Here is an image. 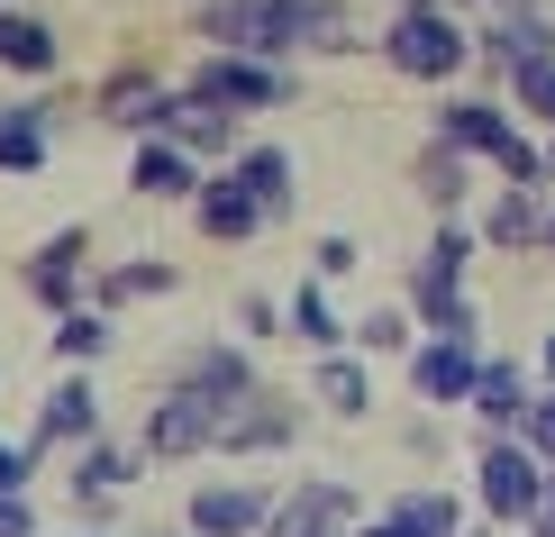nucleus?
<instances>
[{"instance_id":"a19ab883","label":"nucleus","mask_w":555,"mask_h":537,"mask_svg":"<svg viewBox=\"0 0 555 537\" xmlns=\"http://www.w3.org/2000/svg\"><path fill=\"white\" fill-rule=\"evenodd\" d=\"M447 10H492L501 18V10H519V0H447Z\"/></svg>"},{"instance_id":"412c9836","label":"nucleus","mask_w":555,"mask_h":537,"mask_svg":"<svg viewBox=\"0 0 555 537\" xmlns=\"http://www.w3.org/2000/svg\"><path fill=\"white\" fill-rule=\"evenodd\" d=\"M165 137L201 165V155H228V146H237V119L210 110V101H192V91H173V128H165Z\"/></svg>"},{"instance_id":"79ce46f5","label":"nucleus","mask_w":555,"mask_h":537,"mask_svg":"<svg viewBox=\"0 0 555 537\" xmlns=\"http://www.w3.org/2000/svg\"><path fill=\"white\" fill-rule=\"evenodd\" d=\"M410 10H447V0H391V18H410Z\"/></svg>"},{"instance_id":"6e6552de","label":"nucleus","mask_w":555,"mask_h":537,"mask_svg":"<svg viewBox=\"0 0 555 537\" xmlns=\"http://www.w3.org/2000/svg\"><path fill=\"white\" fill-rule=\"evenodd\" d=\"M364 528V501L346 493V483H300V493L273 501L264 537H356Z\"/></svg>"},{"instance_id":"37998d69","label":"nucleus","mask_w":555,"mask_h":537,"mask_svg":"<svg viewBox=\"0 0 555 537\" xmlns=\"http://www.w3.org/2000/svg\"><path fill=\"white\" fill-rule=\"evenodd\" d=\"M528 537H555V510H538V528H528Z\"/></svg>"},{"instance_id":"7ed1b4c3","label":"nucleus","mask_w":555,"mask_h":537,"mask_svg":"<svg viewBox=\"0 0 555 537\" xmlns=\"http://www.w3.org/2000/svg\"><path fill=\"white\" fill-rule=\"evenodd\" d=\"M201 37L219 55L283 64V55H300V0H201Z\"/></svg>"},{"instance_id":"1a4fd4ad","label":"nucleus","mask_w":555,"mask_h":537,"mask_svg":"<svg viewBox=\"0 0 555 537\" xmlns=\"http://www.w3.org/2000/svg\"><path fill=\"white\" fill-rule=\"evenodd\" d=\"M474 383H482V346H410V392H420L428 410H474Z\"/></svg>"},{"instance_id":"a18cd8bd","label":"nucleus","mask_w":555,"mask_h":537,"mask_svg":"<svg viewBox=\"0 0 555 537\" xmlns=\"http://www.w3.org/2000/svg\"><path fill=\"white\" fill-rule=\"evenodd\" d=\"M546 255H555V219H546Z\"/></svg>"},{"instance_id":"a878e982","label":"nucleus","mask_w":555,"mask_h":537,"mask_svg":"<svg viewBox=\"0 0 555 537\" xmlns=\"http://www.w3.org/2000/svg\"><path fill=\"white\" fill-rule=\"evenodd\" d=\"M128 483H137V447H109V437H91V447L74 456V493H109V501H119Z\"/></svg>"},{"instance_id":"4468645a","label":"nucleus","mask_w":555,"mask_h":537,"mask_svg":"<svg viewBox=\"0 0 555 537\" xmlns=\"http://www.w3.org/2000/svg\"><path fill=\"white\" fill-rule=\"evenodd\" d=\"M101 119L109 128H137V137H165L173 128V91L146 74V64H128V74L101 82Z\"/></svg>"},{"instance_id":"ddd939ff","label":"nucleus","mask_w":555,"mask_h":537,"mask_svg":"<svg viewBox=\"0 0 555 537\" xmlns=\"http://www.w3.org/2000/svg\"><path fill=\"white\" fill-rule=\"evenodd\" d=\"M546 219H555V201H546V192H528V182H501V201L482 209L474 238L492 246V255H528V246H546Z\"/></svg>"},{"instance_id":"6ab92c4d","label":"nucleus","mask_w":555,"mask_h":537,"mask_svg":"<svg viewBox=\"0 0 555 537\" xmlns=\"http://www.w3.org/2000/svg\"><path fill=\"white\" fill-rule=\"evenodd\" d=\"M192 219L210 228V238H256V228H273V219H264V201L246 192L237 174H210V182H201V201H192Z\"/></svg>"},{"instance_id":"9b49d317","label":"nucleus","mask_w":555,"mask_h":537,"mask_svg":"<svg viewBox=\"0 0 555 537\" xmlns=\"http://www.w3.org/2000/svg\"><path fill=\"white\" fill-rule=\"evenodd\" d=\"M264 520H273V493H256V483H201L182 510L192 537H264Z\"/></svg>"},{"instance_id":"4be33fe9","label":"nucleus","mask_w":555,"mask_h":537,"mask_svg":"<svg viewBox=\"0 0 555 537\" xmlns=\"http://www.w3.org/2000/svg\"><path fill=\"white\" fill-rule=\"evenodd\" d=\"M310 401L328 410V419H364V410H374V373H364V356H319Z\"/></svg>"},{"instance_id":"20e7f679","label":"nucleus","mask_w":555,"mask_h":537,"mask_svg":"<svg viewBox=\"0 0 555 537\" xmlns=\"http://www.w3.org/2000/svg\"><path fill=\"white\" fill-rule=\"evenodd\" d=\"M192 101H210V110H228V119H246V110H283L292 101V64H256V55H210L192 82Z\"/></svg>"},{"instance_id":"473e14b6","label":"nucleus","mask_w":555,"mask_h":537,"mask_svg":"<svg viewBox=\"0 0 555 537\" xmlns=\"http://www.w3.org/2000/svg\"><path fill=\"white\" fill-rule=\"evenodd\" d=\"M101 346H109V319H101V310H74V319L55 329V356H64V365H91Z\"/></svg>"},{"instance_id":"2f4dec72","label":"nucleus","mask_w":555,"mask_h":537,"mask_svg":"<svg viewBox=\"0 0 555 537\" xmlns=\"http://www.w3.org/2000/svg\"><path fill=\"white\" fill-rule=\"evenodd\" d=\"M511 110L538 119V128H555V64H519L511 74Z\"/></svg>"},{"instance_id":"f03ea898","label":"nucleus","mask_w":555,"mask_h":537,"mask_svg":"<svg viewBox=\"0 0 555 537\" xmlns=\"http://www.w3.org/2000/svg\"><path fill=\"white\" fill-rule=\"evenodd\" d=\"M374 46H383V64H391L401 82H437V91L474 64V28H465L455 10H410V18H391Z\"/></svg>"},{"instance_id":"f257e3e1","label":"nucleus","mask_w":555,"mask_h":537,"mask_svg":"<svg viewBox=\"0 0 555 537\" xmlns=\"http://www.w3.org/2000/svg\"><path fill=\"white\" fill-rule=\"evenodd\" d=\"M546 483H555V464H538V447H528V437H482L474 501H482V520H492V528H538Z\"/></svg>"},{"instance_id":"4c0bfd02","label":"nucleus","mask_w":555,"mask_h":537,"mask_svg":"<svg viewBox=\"0 0 555 537\" xmlns=\"http://www.w3.org/2000/svg\"><path fill=\"white\" fill-rule=\"evenodd\" d=\"M310 255H319V273H356V238H319Z\"/></svg>"},{"instance_id":"f3484780","label":"nucleus","mask_w":555,"mask_h":537,"mask_svg":"<svg viewBox=\"0 0 555 537\" xmlns=\"http://www.w3.org/2000/svg\"><path fill=\"white\" fill-rule=\"evenodd\" d=\"M292 429H300V410L283 392H256V401H237L219 419V447L228 456H273V447H292Z\"/></svg>"},{"instance_id":"39448f33","label":"nucleus","mask_w":555,"mask_h":537,"mask_svg":"<svg viewBox=\"0 0 555 537\" xmlns=\"http://www.w3.org/2000/svg\"><path fill=\"white\" fill-rule=\"evenodd\" d=\"M428 137H437V146H455V155H474V165H501V146L519 137V119H511L501 91H447Z\"/></svg>"},{"instance_id":"c03bdc74","label":"nucleus","mask_w":555,"mask_h":537,"mask_svg":"<svg viewBox=\"0 0 555 537\" xmlns=\"http://www.w3.org/2000/svg\"><path fill=\"white\" fill-rule=\"evenodd\" d=\"M546 383H555V337H546Z\"/></svg>"},{"instance_id":"49530a36","label":"nucleus","mask_w":555,"mask_h":537,"mask_svg":"<svg viewBox=\"0 0 555 537\" xmlns=\"http://www.w3.org/2000/svg\"><path fill=\"white\" fill-rule=\"evenodd\" d=\"M501 537H528V528H501Z\"/></svg>"},{"instance_id":"09e8293b","label":"nucleus","mask_w":555,"mask_h":537,"mask_svg":"<svg viewBox=\"0 0 555 537\" xmlns=\"http://www.w3.org/2000/svg\"><path fill=\"white\" fill-rule=\"evenodd\" d=\"M182 537H192V528H182Z\"/></svg>"},{"instance_id":"e433bc0d","label":"nucleus","mask_w":555,"mask_h":537,"mask_svg":"<svg viewBox=\"0 0 555 537\" xmlns=\"http://www.w3.org/2000/svg\"><path fill=\"white\" fill-rule=\"evenodd\" d=\"M0 537H37V510H28V493H0Z\"/></svg>"},{"instance_id":"aec40b11","label":"nucleus","mask_w":555,"mask_h":537,"mask_svg":"<svg viewBox=\"0 0 555 537\" xmlns=\"http://www.w3.org/2000/svg\"><path fill=\"white\" fill-rule=\"evenodd\" d=\"M410 182H420V201L437 209V219H455L465 209V192H474V155H455V146H420V165H410Z\"/></svg>"},{"instance_id":"c756f323","label":"nucleus","mask_w":555,"mask_h":537,"mask_svg":"<svg viewBox=\"0 0 555 537\" xmlns=\"http://www.w3.org/2000/svg\"><path fill=\"white\" fill-rule=\"evenodd\" d=\"M383 520H401L410 537H465V510H455V493H401Z\"/></svg>"},{"instance_id":"ea45409f","label":"nucleus","mask_w":555,"mask_h":537,"mask_svg":"<svg viewBox=\"0 0 555 537\" xmlns=\"http://www.w3.org/2000/svg\"><path fill=\"white\" fill-rule=\"evenodd\" d=\"M356 537H410V528H401V520H364Z\"/></svg>"},{"instance_id":"a211bd4d","label":"nucleus","mask_w":555,"mask_h":537,"mask_svg":"<svg viewBox=\"0 0 555 537\" xmlns=\"http://www.w3.org/2000/svg\"><path fill=\"white\" fill-rule=\"evenodd\" d=\"M128 192H146V201H201V165L173 146V137H137Z\"/></svg>"},{"instance_id":"b1692460","label":"nucleus","mask_w":555,"mask_h":537,"mask_svg":"<svg viewBox=\"0 0 555 537\" xmlns=\"http://www.w3.org/2000/svg\"><path fill=\"white\" fill-rule=\"evenodd\" d=\"M364 28L346 0H300V55H356Z\"/></svg>"},{"instance_id":"7c9ffc66","label":"nucleus","mask_w":555,"mask_h":537,"mask_svg":"<svg viewBox=\"0 0 555 537\" xmlns=\"http://www.w3.org/2000/svg\"><path fill=\"white\" fill-rule=\"evenodd\" d=\"M474 255H482L474 228L437 219V238H428V255H420V273H428V283H455V292H465V265H474Z\"/></svg>"},{"instance_id":"9d476101","label":"nucleus","mask_w":555,"mask_h":537,"mask_svg":"<svg viewBox=\"0 0 555 537\" xmlns=\"http://www.w3.org/2000/svg\"><path fill=\"white\" fill-rule=\"evenodd\" d=\"M82 273H91V228H55V238L28 255V292L46 310H64V319L82 310Z\"/></svg>"},{"instance_id":"bb28decb","label":"nucleus","mask_w":555,"mask_h":537,"mask_svg":"<svg viewBox=\"0 0 555 537\" xmlns=\"http://www.w3.org/2000/svg\"><path fill=\"white\" fill-rule=\"evenodd\" d=\"M37 165H46V101L0 110V174H37Z\"/></svg>"},{"instance_id":"5701e85b","label":"nucleus","mask_w":555,"mask_h":537,"mask_svg":"<svg viewBox=\"0 0 555 537\" xmlns=\"http://www.w3.org/2000/svg\"><path fill=\"white\" fill-rule=\"evenodd\" d=\"M228 174L264 201V219H292V155L283 146H237V165H228Z\"/></svg>"},{"instance_id":"393cba45","label":"nucleus","mask_w":555,"mask_h":537,"mask_svg":"<svg viewBox=\"0 0 555 537\" xmlns=\"http://www.w3.org/2000/svg\"><path fill=\"white\" fill-rule=\"evenodd\" d=\"M0 64L10 74H55V28L28 10H0Z\"/></svg>"},{"instance_id":"dca6fc26","label":"nucleus","mask_w":555,"mask_h":537,"mask_svg":"<svg viewBox=\"0 0 555 537\" xmlns=\"http://www.w3.org/2000/svg\"><path fill=\"white\" fill-rule=\"evenodd\" d=\"M528 410H538L528 373H519L511 356H482V383H474V419H482V437H519V429H528Z\"/></svg>"},{"instance_id":"cd10ccee","label":"nucleus","mask_w":555,"mask_h":537,"mask_svg":"<svg viewBox=\"0 0 555 537\" xmlns=\"http://www.w3.org/2000/svg\"><path fill=\"white\" fill-rule=\"evenodd\" d=\"M283 329L300 337V346H319V356H346V329H337V319H328V292H319V283H300L292 301H283Z\"/></svg>"},{"instance_id":"f8f14e48","label":"nucleus","mask_w":555,"mask_h":537,"mask_svg":"<svg viewBox=\"0 0 555 537\" xmlns=\"http://www.w3.org/2000/svg\"><path fill=\"white\" fill-rule=\"evenodd\" d=\"M219 447V410L192 401V392H165L146 401V456H210Z\"/></svg>"},{"instance_id":"0eeeda50","label":"nucleus","mask_w":555,"mask_h":537,"mask_svg":"<svg viewBox=\"0 0 555 537\" xmlns=\"http://www.w3.org/2000/svg\"><path fill=\"white\" fill-rule=\"evenodd\" d=\"M173 392H192V401H210L219 419L237 410V401H256V365H246V346H228V337H210V346H192V356L173 365Z\"/></svg>"},{"instance_id":"f704fd0d","label":"nucleus","mask_w":555,"mask_h":537,"mask_svg":"<svg viewBox=\"0 0 555 537\" xmlns=\"http://www.w3.org/2000/svg\"><path fill=\"white\" fill-rule=\"evenodd\" d=\"M519 437L538 447V464H555V383L538 392V410H528V429H519Z\"/></svg>"},{"instance_id":"72a5a7b5","label":"nucleus","mask_w":555,"mask_h":537,"mask_svg":"<svg viewBox=\"0 0 555 537\" xmlns=\"http://www.w3.org/2000/svg\"><path fill=\"white\" fill-rule=\"evenodd\" d=\"M356 346H364V356H410V310H374V319H356Z\"/></svg>"},{"instance_id":"c9c22d12","label":"nucleus","mask_w":555,"mask_h":537,"mask_svg":"<svg viewBox=\"0 0 555 537\" xmlns=\"http://www.w3.org/2000/svg\"><path fill=\"white\" fill-rule=\"evenodd\" d=\"M237 329H246V337H283V310H273L264 292H246V301H237Z\"/></svg>"},{"instance_id":"58836bf2","label":"nucleus","mask_w":555,"mask_h":537,"mask_svg":"<svg viewBox=\"0 0 555 537\" xmlns=\"http://www.w3.org/2000/svg\"><path fill=\"white\" fill-rule=\"evenodd\" d=\"M28 456L37 447H0V493H28Z\"/></svg>"},{"instance_id":"c85d7f7f","label":"nucleus","mask_w":555,"mask_h":537,"mask_svg":"<svg viewBox=\"0 0 555 537\" xmlns=\"http://www.w3.org/2000/svg\"><path fill=\"white\" fill-rule=\"evenodd\" d=\"M173 283H182L173 265H109L101 283H91V310L109 319V310H119V301H146V292H173Z\"/></svg>"},{"instance_id":"423d86ee","label":"nucleus","mask_w":555,"mask_h":537,"mask_svg":"<svg viewBox=\"0 0 555 537\" xmlns=\"http://www.w3.org/2000/svg\"><path fill=\"white\" fill-rule=\"evenodd\" d=\"M474 64H482V74H501V82H511L519 64H555V18L538 10V0L501 10L492 28H474Z\"/></svg>"},{"instance_id":"2eb2a0df","label":"nucleus","mask_w":555,"mask_h":537,"mask_svg":"<svg viewBox=\"0 0 555 537\" xmlns=\"http://www.w3.org/2000/svg\"><path fill=\"white\" fill-rule=\"evenodd\" d=\"M91 437H101V392H91V373H74V383H55L46 392V410H37V437L28 447H91Z\"/></svg>"},{"instance_id":"de8ad7c7","label":"nucleus","mask_w":555,"mask_h":537,"mask_svg":"<svg viewBox=\"0 0 555 537\" xmlns=\"http://www.w3.org/2000/svg\"><path fill=\"white\" fill-rule=\"evenodd\" d=\"M0 10H10V0H0Z\"/></svg>"}]
</instances>
